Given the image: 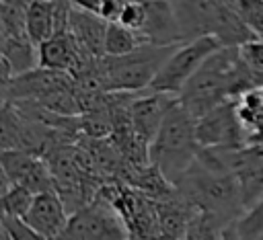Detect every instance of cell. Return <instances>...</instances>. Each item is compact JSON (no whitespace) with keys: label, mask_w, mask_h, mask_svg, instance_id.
Returning <instances> with one entry per match:
<instances>
[{"label":"cell","mask_w":263,"mask_h":240,"mask_svg":"<svg viewBox=\"0 0 263 240\" xmlns=\"http://www.w3.org/2000/svg\"><path fill=\"white\" fill-rule=\"evenodd\" d=\"M144 240H164L162 236H152V238H144Z\"/></svg>","instance_id":"cell-28"},{"label":"cell","mask_w":263,"mask_h":240,"mask_svg":"<svg viewBox=\"0 0 263 240\" xmlns=\"http://www.w3.org/2000/svg\"><path fill=\"white\" fill-rule=\"evenodd\" d=\"M107 27H109V23H105L99 14L72 4L68 29H70V33L74 35V39L82 45V49L88 55H92V57H105Z\"/></svg>","instance_id":"cell-15"},{"label":"cell","mask_w":263,"mask_h":240,"mask_svg":"<svg viewBox=\"0 0 263 240\" xmlns=\"http://www.w3.org/2000/svg\"><path fill=\"white\" fill-rule=\"evenodd\" d=\"M240 53L238 47H222L205 59L195 76L179 94V105L197 121L222 103L234 98L236 70Z\"/></svg>","instance_id":"cell-3"},{"label":"cell","mask_w":263,"mask_h":240,"mask_svg":"<svg viewBox=\"0 0 263 240\" xmlns=\"http://www.w3.org/2000/svg\"><path fill=\"white\" fill-rule=\"evenodd\" d=\"M33 0H0V4H6V6H14V8H23L27 10L31 6Z\"/></svg>","instance_id":"cell-27"},{"label":"cell","mask_w":263,"mask_h":240,"mask_svg":"<svg viewBox=\"0 0 263 240\" xmlns=\"http://www.w3.org/2000/svg\"><path fill=\"white\" fill-rule=\"evenodd\" d=\"M197 142L199 148L214 150H242L249 146L245 127L236 115L234 98L197 119Z\"/></svg>","instance_id":"cell-8"},{"label":"cell","mask_w":263,"mask_h":240,"mask_svg":"<svg viewBox=\"0 0 263 240\" xmlns=\"http://www.w3.org/2000/svg\"><path fill=\"white\" fill-rule=\"evenodd\" d=\"M228 170L238 183L245 209H249L263 197V144H253L242 150H230Z\"/></svg>","instance_id":"cell-11"},{"label":"cell","mask_w":263,"mask_h":240,"mask_svg":"<svg viewBox=\"0 0 263 240\" xmlns=\"http://www.w3.org/2000/svg\"><path fill=\"white\" fill-rule=\"evenodd\" d=\"M179 45H142L136 51L119 57H103L107 92L138 94L152 86L160 68Z\"/></svg>","instance_id":"cell-5"},{"label":"cell","mask_w":263,"mask_h":240,"mask_svg":"<svg viewBox=\"0 0 263 240\" xmlns=\"http://www.w3.org/2000/svg\"><path fill=\"white\" fill-rule=\"evenodd\" d=\"M183 240H222V228L216 226L205 215L197 213Z\"/></svg>","instance_id":"cell-23"},{"label":"cell","mask_w":263,"mask_h":240,"mask_svg":"<svg viewBox=\"0 0 263 240\" xmlns=\"http://www.w3.org/2000/svg\"><path fill=\"white\" fill-rule=\"evenodd\" d=\"M218 49H222V45L214 37H197L181 43L171 53L166 64L160 68L150 88L179 98L185 84L195 76V72L205 64V59L214 55Z\"/></svg>","instance_id":"cell-6"},{"label":"cell","mask_w":263,"mask_h":240,"mask_svg":"<svg viewBox=\"0 0 263 240\" xmlns=\"http://www.w3.org/2000/svg\"><path fill=\"white\" fill-rule=\"evenodd\" d=\"M2 183L27 187L31 193L55 191L47 162L23 150H2Z\"/></svg>","instance_id":"cell-9"},{"label":"cell","mask_w":263,"mask_h":240,"mask_svg":"<svg viewBox=\"0 0 263 240\" xmlns=\"http://www.w3.org/2000/svg\"><path fill=\"white\" fill-rule=\"evenodd\" d=\"M142 45H146V43L136 31H132L119 23H111L107 27V37H105V55L107 57L127 55Z\"/></svg>","instance_id":"cell-17"},{"label":"cell","mask_w":263,"mask_h":240,"mask_svg":"<svg viewBox=\"0 0 263 240\" xmlns=\"http://www.w3.org/2000/svg\"><path fill=\"white\" fill-rule=\"evenodd\" d=\"M146 45H181L183 35L171 0H146V23L140 31Z\"/></svg>","instance_id":"cell-14"},{"label":"cell","mask_w":263,"mask_h":240,"mask_svg":"<svg viewBox=\"0 0 263 240\" xmlns=\"http://www.w3.org/2000/svg\"><path fill=\"white\" fill-rule=\"evenodd\" d=\"M127 2L129 0H101L99 2V6H97V10H95V14H99L105 23H119V18H121V12H123V8L127 6Z\"/></svg>","instance_id":"cell-26"},{"label":"cell","mask_w":263,"mask_h":240,"mask_svg":"<svg viewBox=\"0 0 263 240\" xmlns=\"http://www.w3.org/2000/svg\"><path fill=\"white\" fill-rule=\"evenodd\" d=\"M2 238L4 240H47L35 232L25 219L2 215Z\"/></svg>","instance_id":"cell-22"},{"label":"cell","mask_w":263,"mask_h":240,"mask_svg":"<svg viewBox=\"0 0 263 240\" xmlns=\"http://www.w3.org/2000/svg\"><path fill=\"white\" fill-rule=\"evenodd\" d=\"M175 187L197 213L205 215L222 230L245 213L234 174L226 168L205 164L199 158L189 166Z\"/></svg>","instance_id":"cell-1"},{"label":"cell","mask_w":263,"mask_h":240,"mask_svg":"<svg viewBox=\"0 0 263 240\" xmlns=\"http://www.w3.org/2000/svg\"><path fill=\"white\" fill-rule=\"evenodd\" d=\"M199 150L197 121L177 101L150 142V164L156 166L171 185H177L197 160Z\"/></svg>","instance_id":"cell-4"},{"label":"cell","mask_w":263,"mask_h":240,"mask_svg":"<svg viewBox=\"0 0 263 240\" xmlns=\"http://www.w3.org/2000/svg\"><path fill=\"white\" fill-rule=\"evenodd\" d=\"M60 240H66V238H60Z\"/></svg>","instance_id":"cell-29"},{"label":"cell","mask_w":263,"mask_h":240,"mask_svg":"<svg viewBox=\"0 0 263 240\" xmlns=\"http://www.w3.org/2000/svg\"><path fill=\"white\" fill-rule=\"evenodd\" d=\"M88 59H92V55H88L82 49V45L74 39L70 29L55 33L51 39L39 45V68L45 70L74 74Z\"/></svg>","instance_id":"cell-13"},{"label":"cell","mask_w":263,"mask_h":240,"mask_svg":"<svg viewBox=\"0 0 263 240\" xmlns=\"http://www.w3.org/2000/svg\"><path fill=\"white\" fill-rule=\"evenodd\" d=\"M35 232L47 240H60L68 228L70 211L55 191L39 193L33 199L29 213L23 217Z\"/></svg>","instance_id":"cell-12"},{"label":"cell","mask_w":263,"mask_h":240,"mask_svg":"<svg viewBox=\"0 0 263 240\" xmlns=\"http://www.w3.org/2000/svg\"><path fill=\"white\" fill-rule=\"evenodd\" d=\"M146 23V0H129L127 6L123 8L121 12V18H119V25L136 31L140 35L142 27Z\"/></svg>","instance_id":"cell-24"},{"label":"cell","mask_w":263,"mask_h":240,"mask_svg":"<svg viewBox=\"0 0 263 240\" xmlns=\"http://www.w3.org/2000/svg\"><path fill=\"white\" fill-rule=\"evenodd\" d=\"M66 240H129V230L113 207V203L99 191V195L82 209L70 215L64 232Z\"/></svg>","instance_id":"cell-7"},{"label":"cell","mask_w":263,"mask_h":240,"mask_svg":"<svg viewBox=\"0 0 263 240\" xmlns=\"http://www.w3.org/2000/svg\"><path fill=\"white\" fill-rule=\"evenodd\" d=\"M27 35V10L0 4V37Z\"/></svg>","instance_id":"cell-20"},{"label":"cell","mask_w":263,"mask_h":240,"mask_svg":"<svg viewBox=\"0 0 263 240\" xmlns=\"http://www.w3.org/2000/svg\"><path fill=\"white\" fill-rule=\"evenodd\" d=\"M0 49H2V57L10 64L14 76L39 68V47L29 39V35L0 37Z\"/></svg>","instance_id":"cell-16"},{"label":"cell","mask_w":263,"mask_h":240,"mask_svg":"<svg viewBox=\"0 0 263 240\" xmlns=\"http://www.w3.org/2000/svg\"><path fill=\"white\" fill-rule=\"evenodd\" d=\"M259 240H263V238H259Z\"/></svg>","instance_id":"cell-30"},{"label":"cell","mask_w":263,"mask_h":240,"mask_svg":"<svg viewBox=\"0 0 263 240\" xmlns=\"http://www.w3.org/2000/svg\"><path fill=\"white\" fill-rule=\"evenodd\" d=\"M234 228L242 240L263 238V197L245 209V213L234 222Z\"/></svg>","instance_id":"cell-19"},{"label":"cell","mask_w":263,"mask_h":240,"mask_svg":"<svg viewBox=\"0 0 263 240\" xmlns=\"http://www.w3.org/2000/svg\"><path fill=\"white\" fill-rule=\"evenodd\" d=\"M234 4L255 37L263 41V0H234Z\"/></svg>","instance_id":"cell-21"},{"label":"cell","mask_w":263,"mask_h":240,"mask_svg":"<svg viewBox=\"0 0 263 240\" xmlns=\"http://www.w3.org/2000/svg\"><path fill=\"white\" fill-rule=\"evenodd\" d=\"M171 4L183 41L214 37L222 47H242L257 39L234 0H171Z\"/></svg>","instance_id":"cell-2"},{"label":"cell","mask_w":263,"mask_h":240,"mask_svg":"<svg viewBox=\"0 0 263 240\" xmlns=\"http://www.w3.org/2000/svg\"><path fill=\"white\" fill-rule=\"evenodd\" d=\"M238 53L242 57V62L257 74V78L263 82V41L255 39L242 47H238Z\"/></svg>","instance_id":"cell-25"},{"label":"cell","mask_w":263,"mask_h":240,"mask_svg":"<svg viewBox=\"0 0 263 240\" xmlns=\"http://www.w3.org/2000/svg\"><path fill=\"white\" fill-rule=\"evenodd\" d=\"M177 103V96L156 92L152 88L138 92L132 96L129 107H127V119L136 135L150 146L154 135L158 133L162 121L166 119L171 107Z\"/></svg>","instance_id":"cell-10"},{"label":"cell","mask_w":263,"mask_h":240,"mask_svg":"<svg viewBox=\"0 0 263 240\" xmlns=\"http://www.w3.org/2000/svg\"><path fill=\"white\" fill-rule=\"evenodd\" d=\"M33 199H35V193H31L27 187L2 183V215L23 219L29 213Z\"/></svg>","instance_id":"cell-18"}]
</instances>
